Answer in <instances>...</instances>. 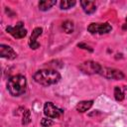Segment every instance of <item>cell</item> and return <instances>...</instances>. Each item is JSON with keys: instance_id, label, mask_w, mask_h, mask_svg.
Here are the masks:
<instances>
[{"instance_id": "obj_1", "label": "cell", "mask_w": 127, "mask_h": 127, "mask_svg": "<svg viewBox=\"0 0 127 127\" xmlns=\"http://www.w3.org/2000/svg\"><path fill=\"white\" fill-rule=\"evenodd\" d=\"M34 80L44 86L56 84L61 79V74L55 69H40L33 75Z\"/></svg>"}, {"instance_id": "obj_2", "label": "cell", "mask_w": 127, "mask_h": 127, "mask_svg": "<svg viewBox=\"0 0 127 127\" xmlns=\"http://www.w3.org/2000/svg\"><path fill=\"white\" fill-rule=\"evenodd\" d=\"M26 87H27L26 77L21 74L13 75L8 79L7 88L9 93L13 96H19L23 94L26 91Z\"/></svg>"}, {"instance_id": "obj_3", "label": "cell", "mask_w": 127, "mask_h": 127, "mask_svg": "<svg viewBox=\"0 0 127 127\" xmlns=\"http://www.w3.org/2000/svg\"><path fill=\"white\" fill-rule=\"evenodd\" d=\"M101 65L93 61H86L84 63H82L79 65V69L86 73V74H94V73H99L100 69H101Z\"/></svg>"}, {"instance_id": "obj_4", "label": "cell", "mask_w": 127, "mask_h": 127, "mask_svg": "<svg viewBox=\"0 0 127 127\" xmlns=\"http://www.w3.org/2000/svg\"><path fill=\"white\" fill-rule=\"evenodd\" d=\"M112 30V27L108 23H91L87 27V31L91 34H106Z\"/></svg>"}, {"instance_id": "obj_5", "label": "cell", "mask_w": 127, "mask_h": 127, "mask_svg": "<svg viewBox=\"0 0 127 127\" xmlns=\"http://www.w3.org/2000/svg\"><path fill=\"white\" fill-rule=\"evenodd\" d=\"M6 31L15 39H22L27 35V30L24 28V24L22 22L17 23L16 26H8Z\"/></svg>"}, {"instance_id": "obj_6", "label": "cell", "mask_w": 127, "mask_h": 127, "mask_svg": "<svg viewBox=\"0 0 127 127\" xmlns=\"http://www.w3.org/2000/svg\"><path fill=\"white\" fill-rule=\"evenodd\" d=\"M44 113L46 116H48V118H59L63 115L64 111L60 108H58L53 102H46L45 106H44Z\"/></svg>"}, {"instance_id": "obj_7", "label": "cell", "mask_w": 127, "mask_h": 127, "mask_svg": "<svg viewBox=\"0 0 127 127\" xmlns=\"http://www.w3.org/2000/svg\"><path fill=\"white\" fill-rule=\"evenodd\" d=\"M99 73L102 76H104L105 78H108V79L118 80V79H123L124 78V73L121 70L111 68V67H101Z\"/></svg>"}, {"instance_id": "obj_8", "label": "cell", "mask_w": 127, "mask_h": 127, "mask_svg": "<svg viewBox=\"0 0 127 127\" xmlns=\"http://www.w3.org/2000/svg\"><path fill=\"white\" fill-rule=\"evenodd\" d=\"M42 32H43V29L40 28V27H37V28H35L33 30L32 35H31L30 40H29V46H30L31 49L36 50V49H38L40 47V44L37 42V38L42 34Z\"/></svg>"}, {"instance_id": "obj_9", "label": "cell", "mask_w": 127, "mask_h": 127, "mask_svg": "<svg viewBox=\"0 0 127 127\" xmlns=\"http://www.w3.org/2000/svg\"><path fill=\"white\" fill-rule=\"evenodd\" d=\"M0 56L2 58H6L8 60H14L17 57L16 52L9 46L1 45L0 46Z\"/></svg>"}, {"instance_id": "obj_10", "label": "cell", "mask_w": 127, "mask_h": 127, "mask_svg": "<svg viewBox=\"0 0 127 127\" xmlns=\"http://www.w3.org/2000/svg\"><path fill=\"white\" fill-rule=\"evenodd\" d=\"M80 5L86 14H92L96 10V4L93 1H80Z\"/></svg>"}, {"instance_id": "obj_11", "label": "cell", "mask_w": 127, "mask_h": 127, "mask_svg": "<svg viewBox=\"0 0 127 127\" xmlns=\"http://www.w3.org/2000/svg\"><path fill=\"white\" fill-rule=\"evenodd\" d=\"M93 104V101L92 100H85V101H80L77 103L76 105V110L78 112H85L87 111Z\"/></svg>"}, {"instance_id": "obj_12", "label": "cell", "mask_w": 127, "mask_h": 127, "mask_svg": "<svg viewBox=\"0 0 127 127\" xmlns=\"http://www.w3.org/2000/svg\"><path fill=\"white\" fill-rule=\"evenodd\" d=\"M55 0H42L39 2V9L41 11H47L50 8H52L54 5H56Z\"/></svg>"}, {"instance_id": "obj_13", "label": "cell", "mask_w": 127, "mask_h": 127, "mask_svg": "<svg viewBox=\"0 0 127 127\" xmlns=\"http://www.w3.org/2000/svg\"><path fill=\"white\" fill-rule=\"evenodd\" d=\"M63 29H64V31L66 33V34H70V33H72L73 32V28H74V26H73V23L71 22V21H69V20H66V21H64V23H63Z\"/></svg>"}, {"instance_id": "obj_14", "label": "cell", "mask_w": 127, "mask_h": 127, "mask_svg": "<svg viewBox=\"0 0 127 127\" xmlns=\"http://www.w3.org/2000/svg\"><path fill=\"white\" fill-rule=\"evenodd\" d=\"M114 97L117 101H122L124 99V91L120 86H115V88H114Z\"/></svg>"}, {"instance_id": "obj_15", "label": "cell", "mask_w": 127, "mask_h": 127, "mask_svg": "<svg viewBox=\"0 0 127 127\" xmlns=\"http://www.w3.org/2000/svg\"><path fill=\"white\" fill-rule=\"evenodd\" d=\"M75 3H76V2H75L74 0H72V1H70V0H63V1H61L60 6H61V9L66 10V9H69V8H71L72 6H74Z\"/></svg>"}, {"instance_id": "obj_16", "label": "cell", "mask_w": 127, "mask_h": 127, "mask_svg": "<svg viewBox=\"0 0 127 127\" xmlns=\"http://www.w3.org/2000/svg\"><path fill=\"white\" fill-rule=\"evenodd\" d=\"M31 121V114L29 110H25L23 113V119H22V124L26 125Z\"/></svg>"}, {"instance_id": "obj_17", "label": "cell", "mask_w": 127, "mask_h": 127, "mask_svg": "<svg viewBox=\"0 0 127 127\" xmlns=\"http://www.w3.org/2000/svg\"><path fill=\"white\" fill-rule=\"evenodd\" d=\"M41 124H42L43 127H50L51 125L54 124V122H53V120L50 119V118H43L42 121H41Z\"/></svg>"}, {"instance_id": "obj_18", "label": "cell", "mask_w": 127, "mask_h": 127, "mask_svg": "<svg viewBox=\"0 0 127 127\" xmlns=\"http://www.w3.org/2000/svg\"><path fill=\"white\" fill-rule=\"evenodd\" d=\"M77 47H79V48L83 47L82 49H85V50H88L89 52H92V49H90L88 46H86V45H84V44H78V45H77Z\"/></svg>"}]
</instances>
